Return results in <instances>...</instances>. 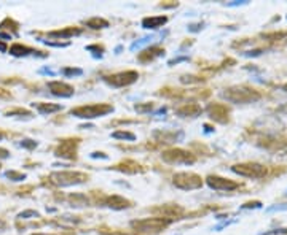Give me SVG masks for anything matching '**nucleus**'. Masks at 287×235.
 <instances>
[{
	"label": "nucleus",
	"instance_id": "13",
	"mask_svg": "<svg viewBox=\"0 0 287 235\" xmlns=\"http://www.w3.org/2000/svg\"><path fill=\"white\" fill-rule=\"evenodd\" d=\"M48 89L51 91V94L56 95V97L69 99L74 95V87L67 85V83H62V81H50Z\"/></svg>",
	"mask_w": 287,
	"mask_h": 235
},
{
	"label": "nucleus",
	"instance_id": "16",
	"mask_svg": "<svg viewBox=\"0 0 287 235\" xmlns=\"http://www.w3.org/2000/svg\"><path fill=\"white\" fill-rule=\"evenodd\" d=\"M38 53H42V51H35V49H32L29 46H24V44H21V43H15L10 48V54L15 56V57H26L29 54H34V56H38V57H47L43 54H38Z\"/></svg>",
	"mask_w": 287,
	"mask_h": 235
},
{
	"label": "nucleus",
	"instance_id": "18",
	"mask_svg": "<svg viewBox=\"0 0 287 235\" xmlns=\"http://www.w3.org/2000/svg\"><path fill=\"white\" fill-rule=\"evenodd\" d=\"M105 205L112 210H125V208H130V200H126L121 195H110L105 199Z\"/></svg>",
	"mask_w": 287,
	"mask_h": 235
},
{
	"label": "nucleus",
	"instance_id": "20",
	"mask_svg": "<svg viewBox=\"0 0 287 235\" xmlns=\"http://www.w3.org/2000/svg\"><path fill=\"white\" fill-rule=\"evenodd\" d=\"M164 54V51L163 49H159L157 46H150V48H147L144 53H140L139 54V61L140 62H150L153 59H157V57L159 56H163Z\"/></svg>",
	"mask_w": 287,
	"mask_h": 235
},
{
	"label": "nucleus",
	"instance_id": "9",
	"mask_svg": "<svg viewBox=\"0 0 287 235\" xmlns=\"http://www.w3.org/2000/svg\"><path fill=\"white\" fill-rule=\"evenodd\" d=\"M166 35H168V30H164V32H158V34H152V35H145V37L140 38V40L132 42V43H131V46H130V49L134 53V51H139V49H142V48L155 46V43L161 42Z\"/></svg>",
	"mask_w": 287,
	"mask_h": 235
},
{
	"label": "nucleus",
	"instance_id": "2",
	"mask_svg": "<svg viewBox=\"0 0 287 235\" xmlns=\"http://www.w3.org/2000/svg\"><path fill=\"white\" fill-rule=\"evenodd\" d=\"M222 97L232 102V104H251V102L260 99V94L246 86H235L227 89V92H223Z\"/></svg>",
	"mask_w": 287,
	"mask_h": 235
},
{
	"label": "nucleus",
	"instance_id": "34",
	"mask_svg": "<svg viewBox=\"0 0 287 235\" xmlns=\"http://www.w3.org/2000/svg\"><path fill=\"white\" fill-rule=\"evenodd\" d=\"M283 210H287V203H276V205L273 207H268L266 208V213H273V212H283Z\"/></svg>",
	"mask_w": 287,
	"mask_h": 235
},
{
	"label": "nucleus",
	"instance_id": "49",
	"mask_svg": "<svg viewBox=\"0 0 287 235\" xmlns=\"http://www.w3.org/2000/svg\"><path fill=\"white\" fill-rule=\"evenodd\" d=\"M32 235H48V234H32Z\"/></svg>",
	"mask_w": 287,
	"mask_h": 235
},
{
	"label": "nucleus",
	"instance_id": "44",
	"mask_svg": "<svg viewBox=\"0 0 287 235\" xmlns=\"http://www.w3.org/2000/svg\"><path fill=\"white\" fill-rule=\"evenodd\" d=\"M6 157H10V152L5 148H0V159H6Z\"/></svg>",
	"mask_w": 287,
	"mask_h": 235
},
{
	"label": "nucleus",
	"instance_id": "4",
	"mask_svg": "<svg viewBox=\"0 0 287 235\" xmlns=\"http://www.w3.org/2000/svg\"><path fill=\"white\" fill-rule=\"evenodd\" d=\"M172 219L168 218H145L131 221V227L139 232H159L171 224Z\"/></svg>",
	"mask_w": 287,
	"mask_h": 235
},
{
	"label": "nucleus",
	"instance_id": "19",
	"mask_svg": "<svg viewBox=\"0 0 287 235\" xmlns=\"http://www.w3.org/2000/svg\"><path fill=\"white\" fill-rule=\"evenodd\" d=\"M32 108H35V110L40 113V114H51V113H56V111H61L62 110L61 105H56V104H43V102H35V104H32Z\"/></svg>",
	"mask_w": 287,
	"mask_h": 235
},
{
	"label": "nucleus",
	"instance_id": "3",
	"mask_svg": "<svg viewBox=\"0 0 287 235\" xmlns=\"http://www.w3.org/2000/svg\"><path fill=\"white\" fill-rule=\"evenodd\" d=\"M51 181L61 188H69V186H77L88 180V175L81 173V171H54L51 173Z\"/></svg>",
	"mask_w": 287,
	"mask_h": 235
},
{
	"label": "nucleus",
	"instance_id": "7",
	"mask_svg": "<svg viewBox=\"0 0 287 235\" xmlns=\"http://www.w3.org/2000/svg\"><path fill=\"white\" fill-rule=\"evenodd\" d=\"M161 157H163L164 162L172 164V165H191L195 162L193 154H190L188 151H183V150H179V148L164 151Z\"/></svg>",
	"mask_w": 287,
	"mask_h": 235
},
{
	"label": "nucleus",
	"instance_id": "17",
	"mask_svg": "<svg viewBox=\"0 0 287 235\" xmlns=\"http://www.w3.org/2000/svg\"><path fill=\"white\" fill-rule=\"evenodd\" d=\"M168 22V16H149L142 19V27L147 30H157Z\"/></svg>",
	"mask_w": 287,
	"mask_h": 235
},
{
	"label": "nucleus",
	"instance_id": "6",
	"mask_svg": "<svg viewBox=\"0 0 287 235\" xmlns=\"http://www.w3.org/2000/svg\"><path fill=\"white\" fill-rule=\"evenodd\" d=\"M232 171L239 176H246V178H263L266 175V169L263 165L255 164V162L236 164L232 167Z\"/></svg>",
	"mask_w": 287,
	"mask_h": 235
},
{
	"label": "nucleus",
	"instance_id": "33",
	"mask_svg": "<svg viewBox=\"0 0 287 235\" xmlns=\"http://www.w3.org/2000/svg\"><path fill=\"white\" fill-rule=\"evenodd\" d=\"M6 116H15V114H24V116H32V113L27 111V110H21V108H18V110H10V111H6L5 113Z\"/></svg>",
	"mask_w": 287,
	"mask_h": 235
},
{
	"label": "nucleus",
	"instance_id": "21",
	"mask_svg": "<svg viewBox=\"0 0 287 235\" xmlns=\"http://www.w3.org/2000/svg\"><path fill=\"white\" fill-rule=\"evenodd\" d=\"M115 170L123 171V173H128V175H134V173H137V171H140L139 165L134 162V161H126L123 164H120V165H117V167H115Z\"/></svg>",
	"mask_w": 287,
	"mask_h": 235
},
{
	"label": "nucleus",
	"instance_id": "31",
	"mask_svg": "<svg viewBox=\"0 0 287 235\" xmlns=\"http://www.w3.org/2000/svg\"><path fill=\"white\" fill-rule=\"evenodd\" d=\"M42 43L48 44V46H54V48H67L70 42H50V40H40Z\"/></svg>",
	"mask_w": 287,
	"mask_h": 235
},
{
	"label": "nucleus",
	"instance_id": "25",
	"mask_svg": "<svg viewBox=\"0 0 287 235\" xmlns=\"http://www.w3.org/2000/svg\"><path fill=\"white\" fill-rule=\"evenodd\" d=\"M61 73L64 76H67V78H72V76H81L83 70L81 68H74V67H66V68L61 70Z\"/></svg>",
	"mask_w": 287,
	"mask_h": 235
},
{
	"label": "nucleus",
	"instance_id": "40",
	"mask_svg": "<svg viewBox=\"0 0 287 235\" xmlns=\"http://www.w3.org/2000/svg\"><path fill=\"white\" fill-rule=\"evenodd\" d=\"M89 156H91L93 159H104V161H107V159H108V156H107V154H104V152H98V151L91 152V154H89Z\"/></svg>",
	"mask_w": 287,
	"mask_h": 235
},
{
	"label": "nucleus",
	"instance_id": "32",
	"mask_svg": "<svg viewBox=\"0 0 287 235\" xmlns=\"http://www.w3.org/2000/svg\"><path fill=\"white\" fill-rule=\"evenodd\" d=\"M251 208H254V210L261 208V202L254 200V202H247V203H244V205H241V210H251Z\"/></svg>",
	"mask_w": 287,
	"mask_h": 235
},
{
	"label": "nucleus",
	"instance_id": "30",
	"mask_svg": "<svg viewBox=\"0 0 287 235\" xmlns=\"http://www.w3.org/2000/svg\"><path fill=\"white\" fill-rule=\"evenodd\" d=\"M38 216L40 214H38L37 212H34V210H26V212L18 214V218L19 219H30V218H38Z\"/></svg>",
	"mask_w": 287,
	"mask_h": 235
},
{
	"label": "nucleus",
	"instance_id": "10",
	"mask_svg": "<svg viewBox=\"0 0 287 235\" xmlns=\"http://www.w3.org/2000/svg\"><path fill=\"white\" fill-rule=\"evenodd\" d=\"M206 184L214 191H233L239 186L238 183L230 181L227 178H222V176H215V175H209L206 178Z\"/></svg>",
	"mask_w": 287,
	"mask_h": 235
},
{
	"label": "nucleus",
	"instance_id": "50",
	"mask_svg": "<svg viewBox=\"0 0 287 235\" xmlns=\"http://www.w3.org/2000/svg\"><path fill=\"white\" fill-rule=\"evenodd\" d=\"M3 138V135H2V133H0V140H2Z\"/></svg>",
	"mask_w": 287,
	"mask_h": 235
},
{
	"label": "nucleus",
	"instance_id": "46",
	"mask_svg": "<svg viewBox=\"0 0 287 235\" xmlns=\"http://www.w3.org/2000/svg\"><path fill=\"white\" fill-rule=\"evenodd\" d=\"M204 132L206 133H210V132H214V129L210 126H208V124H204Z\"/></svg>",
	"mask_w": 287,
	"mask_h": 235
},
{
	"label": "nucleus",
	"instance_id": "43",
	"mask_svg": "<svg viewBox=\"0 0 287 235\" xmlns=\"http://www.w3.org/2000/svg\"><path fill=\"white\" fill-rule=\"evenodd\" d=\"M247 0H239V2H230L227 3V6H239V5H246Z\"/></svg>",
	"mask_w": 287,
	"mask_h": 235
},
{
	"label": "nucleus",
	"instance_id": "38",
	"mask_svg": "<svg viewBox=\"0 0 287 235\" xmlns=\"http://www.w3.org/2000/svg\"><path fill=\"white\" fill-rule=\"evenodd\" d=\"M38 73H40V75H50V76H54L56 75L54 70H51L50 67H42L40 70H38Z\"/></svg>",
	"mask_w": 287,
	"mask_h": 235
},
{
	"label": "nucleus",
	"instance_id": "14",
	"mask_svg": "<svg viewBox=\"0 0 287 235\" xmlns=\"http://www.w3.org/2000/svg\"><path fill=\"white\" fill-rule=\"evenodd\" d=\"M208 113H209V118L217 121V123L225 124L228 121V110H227L225 105H220V104L209 105L208 107Z\"/></svg>",
	"mask_w": 287,
	"mask_h": 235
},
{
	"label": "nucleus",
	"instance_id": "51",
	"mask_svg": "<svg viewBox=\"0 0 287 235\" xmlns=\"http://www.w3.org/2000/svg\"><path fill=\"white\" fill-rule=\"evenodd\" d=\"M284 89H286V91H287V85H286V86H284Z\"/></svg>",
	"mask_w": 287,
	"mask_h": 235
},
{
	"label": "nucleus",
	"instance_id": "35",
	"mask_svg": "<svg viewBox=\"0 0 287 235\" xmlns=\"http://www.w3.org/2000/svg\"><path fill=\"white\" fill-rule=\"evenodd\" d=\"M233 222H236V219H228V221H223V222H220L219 226H215L212 231H215V232H219V231H222V229H225V227H228L230 224H233Z\"/></svg>",
	"mask_w": 287,
	"mask_h": 235
},
{
	"label": "nucleus",
	"instance_id": "37",
	"mask_svg": "<svg viewBox=\"0 0 287 235\" xmlns=\"http://www.w3.org/2000/svg\"><path fill=\"white\" fill-rule=\"evenodd\" d=\"M188 61V56H183V57H174V59H171L168 62V65H174V64H179V62H187Z\"/></svg>",
	"mask_w": 287,
	"mask_h": 235
},
{
	"label": "nucleus",
	"instance_id": "45",
	"mask_svg": "<svg viewBox=\"0 0 287 235\" xmlns=\"http://www.w3.org/2000/svg\"><path fill=\"white\" fill-rule=\"evenodd\" d=\"M0 40H3V42L11 40V35L10 34H2V32H0Z\"/></svg>",
	"mask_w": 287,
	"mask_h": 235
},
{
	"label": "nucleus",
	"instance_id": "36",
	"mask_svg": "<svg viewBox=\"0 0 287 235\" xmlns=\"http://www.w3.org/2000/svg\"><path fill=\"white\" fill-rule=\"evenodd\" d=\"M281 234H287V229H274V231L261 232L260 235H281Z\"/></svg>",
	"mask_w": 287,
	"mask_h": 235
},
{
	"label": "nucleus",
	"instance_id": "12",
	"mask_svg": "<svg viewBox=\"0 0 287 235\" xmlns=\"http://www.w3.org/2000/svg\"><path fill=\"white\" fill-rule=\"evenodd\" d=\"M153 137L157 138V142L159 143H179L182 142L185 133L182 130H155Z\"/></svg>",
	"mask_w": 287,
	"mask_h": 235
},
{
	"label": "nucleus",
	"instance_id": "29",
	"mask_svg": "<svg viewBox=\"0 0 287 235\" xmlns=\"http://www.w3.org/2000/svg\"><path fill=\"white\" fill-rule=\"evenodd\" d=\"M134 110L137 113H150L153 110V104H137L134 107Z\"/></svg>",
	"mask_w": 287,
	"mask_h": 235
},
{
	"label": "nucleus",
	"instance_id": "5",
	"mask_svg": "<svg viewBox=\"0 0 287 235\" xmlns=\"http://www.w3.org/2000/svg\"><path fill=\"white\" fill-rule=\"evenodd\" d=\"M172 183H174L176 188L182 189V191H193V189H200L203 186L201 176H198L196 173H188V171L176 173L174 178H172Z\"/></svg>",
	"mask_w": 287,
	"mask_h": 235
},
{
	"label": "nucleus",
	"instance_id": "24",
	"mask_svg": "<svg viewBox=\"0 0 287 235\" xmlns=\"http://www.w3.org/2000/svg\"><path fill=\"white\" fill-rule=\"evenodd\" d=\"M112 138L117 140H126V142H134L136 140V135L132 132H126V130H117L112 133Z\"/></svg>",
	"mask_w": 287,
	"mask_h": 235
},
{
	"label": "nucleus",
	"instance_id": "22",
	"mask_svg": "<svg viewBox=\"0 0 287 235\" xmlns=\"http://www.w3.org/2000/svg\"><path fill=\"white\" fill-rule=\"evenodd\" d=\"M81 34V29H75V27H67V29H62V30H54V32H50V37H59V38H70L74 35H80Z\"/></svg>",
	"mask_w": 287,
	"mask_h": 235
},
{
	"label": "nucleus",
	"instance_id": "42",
	"mask_svg": "<svg viewBox=\"0 0 287 235\" xmlns=\"http://www.w3.org/2000/svg\"><path fill=\"white\" fill-rule=\"evenodd\" d=\"M166 111H168V108H166V107H161V108H159V110H157L153 114H155V116H158V118H164Z\"/></svg>",
	"mask_w": 287,
	"mask_h": 235
},
{
	"label": "nucleus",
	"instance_id": "23",
	"mask_svg": "<svg viewBox=\"0 0 287 235\" xmlns=\"http://www.w3.org/2000/svg\"><path fill=\"white\" fill-rule=\"evenodd\" d=\"M85 24H86V27L94 29V30L108 27V21H107V19H104V18H98V16H96V18H91V19H88V21H85Z\"/></svg>",
	"mask_w": 287,
	"mask_h": 235
},
{
	"label": "nucleus",
	"instance_id": "8",
	"mask_svg": "<svg viewBox=\"0 0 287 235\" xmlns=\"http://www.w3.org/2000/svg\"><path fill=\"white\" fill-rule=\"evenodd\" d=\"M137 78H139L137 72H134V70H128V72H120V73H115L112 76H104V81L107 83L108 86L125 87V86L132 85V83H136Z\"/></svg>",
	"mask_w": 287,
	"mask_h": 235
},
{
	"label": "nucleus",
	"instance_id": "26",
	"mask_svg": "<svg viewBox=\"0 0 287 235\" xmlns=\"http://www.w3.org/2000/svg\"><path fill=\"white\" fill-rule=\"evenodd\" d=\"M5 176L10 178L11 181H23V180H26V175L24 173H19V171H15V170H6L5 171Z\"/></svg>",
	"mask_w": 287,
	"mask_h": 235
},
{
	"label": "nucleus",
	"instance_id": "27",
	"mask_svg": "<svg viewBox=\"0 0 287 235\" xmlns=\"http://www.w3.org/2000/svg\"><path fill=\"white\" fill-rule=\"evenodd\" d=\"M85 49L89 51V53H91V51H94V53H93L94 57H99V59L102 57V53H104V48L99 46V44H89V46H86Z\"/></svg>",
	"mask_w": 287,
	"mask_h": 235
},
{
	"label": "nucleus",
	"instance_id": "39",
	"mask_svg": "<svg viewBox=\"0 0 287 235\" xmlns=\"http://www.w3.org/2000/svg\"><path fill=\"white\" fill-rule=\"evenodd\" d=\"M204 27V22H198V24H190L188 25V30L190 32H200L201 29Z\"/></svg>",
	"mask_w": 287,
	"mask_h": 235
},
{
	"label": "nucleus",
	"instance_id": "47",
	"mask_svg": "<svg viewBox=\"0 0 287 235\" xmlns=\"http://www.w3.org/2000/svg\"><path fill=\"white\" fill-rule=\"evenodd\" d=\"M0 51H2V53H5V51H6V46H5V43H0Z\"/></svg>",
	"mask_w": 287,
	"mask_h": 235
},
{
	"label": "nucleus",
	"instance_id": "11",
	"mask_svg": "<svg viewBox=\"0 0 287 235\" xmlns=\"http://www.w3.org/2000/svg\"><path fill=\"white\" fill-rule=\"evenodd\" d=\"M77 146H78V140H64L56 148V156L62 159H75Z\"/></svg>",
	"mask_w": 287,
	"mask_h": 235
},
{
	"label": "nucleus",
	"instance_id": "28",
	"mask_svg": "<svg viewBox=\"0 0 287 235\" xmlns=\"http://www.w3.org/2000/svg\"><path fill=\"white\" fill-rule=\"evenodd\" d=\"M37 142L35 140H29V138H24V140H21V142H19V146H21V148H26V150H34V148H37Z\"/></svg>",
	"mask_w": 287,
	"mask_h": 235
},
{
	"label": "nucleus",
	"instance_id": "41",
	"mask_svg": "<svg viewBox=\"0 0 287 235\" xmlns=\"http://www.w3.org/2000/svg\"><path fill=\"white\" fill-rule=\"evenodd\" d=\"M181 81L182 83H200L201 80H195V76H182Z\"/></svg>",
	"mask_w": 287,
	"mask_h": 235
},
{
	"label": "nucleus",
	"instance_id": "52",
	"mask_svg": "<svg viewBox=\"0 0 287 235\" xmlns=\"http://www.w3.org/2000/svg\"><path fill=\"white\" fill-rule=\"evenodd\" d=\"M176 235H177V234H176Z\"/></svg>",
	"mask_w": 287,
	"mask_h": 235
},
{
	"label": "nucleus",
	"instance_id": "1",
	"mask_svg": "<svg viewBox=\"0 0 287 235\" xmlns=\"http://www.w3.org/2000/svg\"><path fill=\"white\" fill-rule=\"evenodd\" d=\"M115 108L108 104H93V105H83L78 108H74L70 110V114L75 118L80 119H96V118H102L108 113H113Z\"/></svg>",
	"mask_w": 287,
	"mask_h": 235
},
{
	"label": "nucleus",
	"instance_id": "15",
	"mask_svg": "<svg viewBox=\"0 0 287 235\" xmlns=\"http://www.w3.org/2000/svg\"><path fill=\"white\" fill-rule=\"evenodd\" d=\"M203 113L201 110V107L198 105V104H185L183 107L181 108H177L176 110V114L177 116H182V118H196V116H200V114Z\"/></svg>",
	"mask_w": 287,
	"mask_h": 235
},
{
	"label": "nucleus",
	"instance_id": "48",
	"mask_svg": "<svg viewBox=\"0 0 287 235\" xmlns=\"http://www.w3.org/2000/svg\"><path fill=\"white\" fill-rule=\"evenodd\" d=\"M120 51H121V46H118L117 49H115V54H120Z\"/></svg>",
	"mask_w": 287,
	"mask_h": 235
}]
</instances>
